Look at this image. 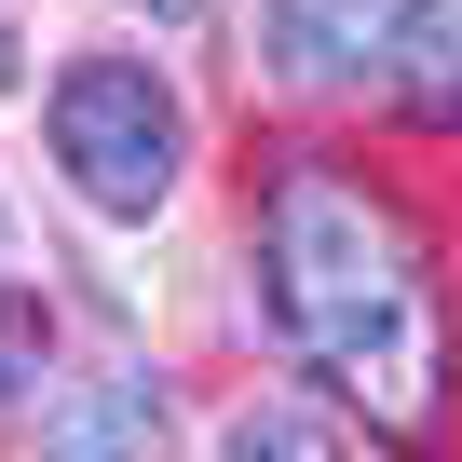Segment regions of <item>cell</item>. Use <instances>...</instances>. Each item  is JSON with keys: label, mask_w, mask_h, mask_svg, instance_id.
<instances>
[{"label": "cell", "mask_w": 462, "mask_h": 462, "mask_svg": "<svg viewBox=\"0 0 462 462\" xmlns=\"http://www.w3.org/2000/svg\"><path fill=\"white\" fill-rule=\"evenodd\" d=\"M42 136H55V177L96 217H163L177 177H190V109L150 55H69L55 96H42Z\"/></svg>", "instance_id": "obj_2"}, {"label": "cell", "mask_w": 462, "mask_h": 462, "mask_svg": "<svg viewBox=\"0 0 462 462\" xmlns=\"http://www.w3.org/2000/svg\"><path fill=\"white\" fill-rule=\"evenodd\" d=\"M123 435H163V381H96V408L82 421H55V462H123Z\"/></svg>", "instance_id": "obj_6"}, {"label": "cell", "mask_w": 462, "mask_h": 462, "mask_svg": "<svg viewBox=\"0 0 462 462\" xmlns=\"http://www.w3.org/2000/svg\"><path fill=\"white\" fill-rule=\"evenodd\" d=\"M0 408H42V286L14 259V231H0Z\"/></svg>", "instance_id": "obj_7"}, {"label": "cell", "mask_w": 462, "mask_h": 462, "mask_svg": "<svg viewBox=\"0 0 462 462\" xmlns=\"http://www.w3.org/2000/svg\"><path fill=\"white\" fill-rule=\"evenodd\" d=\"M381 82L408 123L462 136V0H394V28H381Z\"/></svg>", "instance_id": "obj_4"}, {"label": "cell", "mask_w": 462, "mask_h": 462, "mask_svg": "<svg viewBox=\"0 0 462 462\" xmlns=\"http://www.w3.org/2000/svg\"><path fill=\"white\" fill-rule=\"evenodd\" d=\"M381 28H394V0H259V55H273V82H300V96L367 82V69H381Z\"/></svg>", "instance_id": "obj_3"}, {"label": "cell", "mask_w": 462, "mask_h": 462, "mask_svg": "<svg viewBox=\"0 0 462 462\" xmlns=\"http://www.w3.org/2000/svg\"><path fill=\"white\" fill-rule=\"evenodd\" d=\"M217 462H354V448H340V421H313V408H286V394H259V408H231V435H217Z\"/></svg>", "instance_id": "obj_5"}, {"label": "cell", "mask_w": 462, "mask_h": 462, "mask_svg": "<svg viewBox=\"0 0 462 462\" xmlns=\"http://www.w3.org/2000/svg\"><path fill=\"white\" fill-rule=\"evenodd\" d=\"M0 96H14V28H0Z\"/></svg>", "instance_id": "obj_9"}, {"label": "cell", "mask_w": 462, "mask_h": 462, "mask_svg": "<svg viewBox=\"0 0 462 462\" xmlns=\"http://www.w3.org/2000/svg\"><path fill=\"white\" fill-rule=\"evenodd\" d=\"M123 14H150V28H177V14H204V0H123Z\"/></svg>", "instance_id": "obj_8"}, {"label": "cell", "mask_w": 462, "mask_h": 462, "mask_svg": "<svg viewBox=\"0 0 462 462\" xmlns=\"http://www.w3.org/2000/svg\"><path fill=\"white\" fill-rule=\"evenodd\" d=\"M259 286H273V327L286 354L367 408L381 435H448V381H462V327H448V286H435V245L421 217L340 163V150H286L259 177Z\"/></svg>", "instance_id": "obj_1"}]
</instances>
